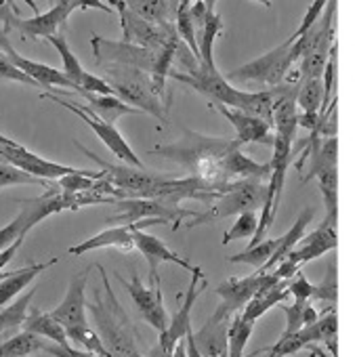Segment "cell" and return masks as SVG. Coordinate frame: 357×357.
Returning a JSON list of instances; mask_svg holds the SVG:
<instances>
[{
    "instance_id": "obj_8",
    "label": "cell",
    "mask_w": 357,
    "mask_h": 357,
    "mask_svg": "<svg viewBox=\"0 0 357 357\" xmlns=\"http://www.w3.org/2000/svg\"><path fill=\"white\" fill-rule=\"evenodd\" d=\"M290 49H292V38L278 45L275 49L267 51L265 55L231 70L225 76V80L229 84H234V82H259V84H267L271 89L280 86L282 82H286V76L294 63Z\"/></svg>"
},
{
    "instance_id": "obj_56",
    "label": "cell",
    "mask_w": 357,
    "mask_h": 357,
    "mask_svg": "<svg viewBox=\"0 0 357 357\" xmlns=\"http://www.w3.org/2000/svg\"><path fill=\"white\" fill-rule=\"evenodd\" d=\"M267 357H273V355H271V353H267Z\"/></svg>"
},
{
    "instance_id": "obj_9",
    "label": "cell",
    "mask_w": 357,
    "mask_h": 357,
    "mask_svg": "<svg viewBox=\"0 0 357 357\" xmlns=\"http://www.w3.org/2000/svg\"><path fill=\"white\" fill-rule=\"evenodd\" d=\"M204 288H206L204 271L198 265L192 271V282H190L185 294H178V303H181V307H178V311L168 319L166 330L160 332V340H158L155 349L149 353V357H170L174 344L178 340L185 338V334L192 330V311H194V305L200 298V294L204 292Z\"/></svg>"
},
{
    "instance_id": "obj_49",
    "label": "cell",
    "mask_w": 357,
    "mask_h": 357,
    "mask_svg": "<svg viewBox=\"0 0 357 357\" xmlns=\"http://www.w3.org/2000/svg\"><path fill=\"white\" fill-rule=\"evenodd\" d=\"M170 357H188V349H185V338L183 340H178L170 353Z\"/></svg>"
},
{
    "instance_id": "obj_26",
    "label": "cell",
    "mask_w": 357,
    "mask_h": 357,
    "mask_svg": "<svg viewBox=\"0 0 357 357\" xmlns=\"http://www.w3.org/2000/svg\"><path fill=\"white\" fill-rule=\"evenodd\" d=\"M86 101H89V109L103 122L107 124H114L122 118V116H128V114H143L130 105H126L124 101H120L116 95H93V93H80Z\"/></svg>"
},
{
    "instance_id": "obj_14",
    "label": "cell",
    "mask_w": 357,
    "mask_h": 357,
    "mask_svg": "<svg viewBox=\"0 0 357 357\" xmlns=\"http://www.w3.org/2000/svg\"><path fill=\"white\" fill-rule=\"evenodd\" d=\"M116 275H118V273H116ZM118 280H122V284L126 286V290H128V294H130V298H132L137 311L141 313V317H143L149 326H153L158 332H164L166 326H168L170 315L166 313V307H164L162 286H160V284H151V288H149V286H145V284L141 282V278H139L137 273H132L130 282L124 280V278H120V275H118Z\"/></svg>"
},
{
    "instance_id": "obj_39",
    "label": "cell",
    "mask_w": 357,
    "mask_h": 357,
    "mask_svg": "<svg viewBox=\"0 0 357 357\" xmlns=\"http://www.w3.org/2000/svg\"><path fill=\"white\" fill-rule=\"evenodd\" d=\"M28 225H26V219H24V215L20 213L9 225H5L3 229H0V250H5L7 246H11L13 242H17L20 238H24L26 240V236H28Z\"/></svg>"
},
{
    "instance_id": "obj_36",
    "label": "cell",
    "mask_w": 357,
    "mask_h": 357,
    "mask_svg": "<svg viewBox=\"0 0 357 357\" xmlns=\"http://www.w3.org/2000/svg\"><path fill=\"white\" fill-rule=\"evenodd\" d=\"M275 246H278V240H267V238H265V240H261L259 244L248 246L246 250H242V252H238V255L229 257V259H227V263H248V265H252V267L261 269V267L271 259V255H273Z\"/></svg>"
},
{
    "instance_id": "obj_2",
    "label": "cell",
    "mask_w": 357,
    "mask_h": 357,
    "mask_svg": "<svg viewBox=\"0 0 357 357\" xmlns=\"http://www.w3.org/2000/svg\"><path fill=\"white\" fill-rule=\"evenodd\" d=\"M236 147H242L238 139L206 137L190 128H183L181 137L176 141L166 143V145H155L149 153L176 162L178 166L190 170L192 176H198L204 183L213 185L215 190L225 192L227 183L223 178V164H225V158Z\"/></svg>"
},
{
    "instance_id": "obj_29",
    "label": "cell",
    "mask_w": 357,
    "mask_h": 357,
    "mask_svg": "<svg viewBox=\"0 0 357 357\" xmlns=\"http://www.w3.org/2000/svg\"><path fill=\"white\" fill-rule=\"evenodd\" d=\"M124 5L139 17L151 24H174V9L168 0H124Z\"/></svg>"
},
{
    "instance_id": "obj_27",
    "label": "cell",
    "mask_w": 357,
    "mask_h": 357,
    "mask_svg": "<svg viewBox=\"0 0 357 357\" xmlns=\"http://www.w3.org/2000/svg\"><path fill=\"white\" fill-rule=\"evenodd\" d=\"M22 330L26 332H32V334H38L55 344H68V334L63 330V326L51 315V313H45L40 309H30L24 324H22Z\"/></svg>"
},
{
    "instance_id": "obj_16",
    "label": "cell",
    "mask_w": 357,
    "mask_h": 357,
    "mask_svg": "<svg viewBox=\"0 0 357 357\" xmlns=\"http://www.w3.org/2000/svg\"><path fill=\"white\" fill-rule=\"evenodd\" d=\"M130 227H132V242H135V250H139L143 257H145V261H147V265H149V280H151V284H160V273H158V267L162 265V263H174V265H178L181 269H185V271H194L198 265H192L188 259H183L181 255H176L166 242H162L160 238H155V236H151V234H147V231H143V229H137L135 227V223H130Z\"/></svg>"
},
{
    "instance_id": "obj_41",
    "label": "cell",
    "mask_w": 357,
    "mask_h": 357,
    "mask_svg": "<svg viewBox=\"0 0 357 357\" xmlns=\"http://www.w3.org/2000/svg\"><path fill=\"white\" fill-rule=\"evenodd\" d=\"M288 292H290V296H294V301H309L313 294V284L298 269L292 275V280H288Z\"/></svg>"
},
{
    "instance_id": "obj_7",
    "label": "cell",
    "mask_w": 357,
    "mask_h": 357,
    "mask_svg": "<svg viewBox=\"0 0 357 357\" xmlns=\"http://www.w3.org/2000/svg\"><path fill=\"white\" fill-rule=\"evenodd\" d=\"M265 183L261 178H244V181L229 183L225 192L217 198V204L202 215H196L192 221L185 223V229H194L198 225L211 223V221H221L234 215L242 213H255L263 206L265 200Z\"/></svg>"
},
{
    "instance_id": "obj_54",
    "label": "cell",
    "mask_w": 357,
    "mask_h": 357,
    "mask_svg": "<svg viewBox=\"0 0 357 357\" xmlns=\"http://www.w3.org/2000/svg\"><path fill=\"white\" fill-rule=\"evenodd\" d=\"M13 139H9V137H5V135H0V143H11Z\"/></svg>"
},
{
    "instance_id": "obj_38",
    "label": "cell",
    "mask_w": 357,
    "mask_h": 357,
    "mask_svg": "<svg viewBox=\"0 0 357 357\" xmlns=\"http://www.w3.org/2000/svg\"><path fill=\"white\" fill-rule=\"evenodd\" d=\"M257 223H259V215L257 213H242V215H238V219L231 225V229L225 231L223 244L227 246L229 242H236V240H250L255 236V231H257Z\"/></svg>"
},
{
    "instance_id": "obj_48",
    "label": "cell",
    "mask_w": 357,
    "mask_h": 357,
    "mask_svg": "<svg viewBox=\"0 0 357 357\" xmlns=\"http://www.w3.org/2000/svg\"><path fill=\"white\" fill-rule=\"evenodd\" d=\"M319 317V311L313 307V305H305V311H303V326H309V324H313L315 319Z\"/></svg>"
},
{
    "instance_id": "obj_19",
    "label": "cell",
    "mask_w": 357,
    "mask_h": 357,
    "mask_svg": "<svg viewBox=\"0 0 357 357\" xmlns=\"http://www.w3.org/2000/svg\"><path fill=\"white\" fill-rule=\"evenodd\" d=\"M229 321H231V313L217 307L215 313L208 317V321L198 332H194V340L202 357H227Z\"/></svg>"
},
{
    "instance_id": "obj_21",
    "label": "cell",
    "mask_w": 357,
    "mask_h": 357,
    "mask_svg": "<svg viewBox=\"0 0 357 357\" xmlns=\"http://www.w3.org/2000/svg\"><path fill=\"white\" fill-rule=\"evenodd\" d=\"M265 282V273L263 271H255L252 275H246V278H227L219 288H217V294L221 296V309L227 311V313H238L244 309V305L261 290Z\"/></svg>"
},
{
    "instance_id": "obj_45",
    "label": "cell",
    "mask_w": 357,
    "mask_h": 357,
    "mask_svg": "<svg viewBox=\"0 0 357 357\" xmlns=\"http://www.w3.org/2000/svg\"><path fill=\"white\" fill-rule=\"evenodd\" d=\"M190 15H192L194 26H200V28L204 26L208 11H206V7H204L202 0H190Z\"/></svg>"
},
{
    "instance_id": "obj_20",
    "label": "cell",
    "mask_w": 357,
    "mask_h": 357,
    "mask_svg": "<svg viewBox=\"0 0 357 357\" xmlns=\"http://www.w3.org/2000/svg\"><path fill=\"white\" fill-rule=\"evenodd\" d=\"M336 244H338L336 223L324 219L313 234H309L307 238H301L296 248L286 259L301 267V265H305V263H309L313 259H319L321 255H326L330 250H336Z\"/></svg>"
},
{
    "instance_id": "obj_11",
    "label": "cell",
    "mask_w": 357,
    "mask_h": 357,
    "mask_svg": "<svg viewBox=\"0 0 357 357\" xmlns=\"http://www.w3.org/2000/svg\"><path fill=\"white\" fill-rule=\"evenodd\" d=\"M40 97H43V99H51L53 103H57V105L70 109L74 116H78L80 120H84V122L95 130V135L103 141V145H105L109 151H114V155H118L122 162H126L128 166H135V168H145V164H143L141 158L130 149V145H128L126 139L120 135V130H118L114 124H107V122L99 120L86 105L74 103V101H68V99H61V97H59L57 93H53V91H45Z\"/></svg>"
},
{
    "instance_id": "obj_10",
    "label": "cell",
    "mask_w": 357,
    "mask_h": 357,
    "mask_svg": "<svg viewBox=\"0 0 357 357\" xmlns=\"http://www.w3.org/2000/svg\"><path fill=\"white\" fill-rule=\"evenodd\" d=\"M168 76L174 78L176 82H183V84L196 89L198 93L206 95L215 103H223V105L234 107V109H242L244 103H246V95L248 93L234 89V84H229L225 80V76L217 68L198 66L190 74L188 72H178V70H170Z\"/></svg>"
},
{
    "instance_id": "obj_40",
    "label": "cell",
    "mask_w": 357,
    "mask_h": 357,
    "mask_svg": "<svg viewBox=\"0 0 357 357\" xmlns=\"http://www.w3.org/2000/svg\"><path fill=\"white\" fill-rule=\"evenodd\" d=\"M301 349H305V344L301 342L298 334L292 332V334H282L280 340L267 349V353H271L273 357H288L292 353H298Z\"/></svg>"
},
{
    "instance_id": "obj_12",
    "label": "cell",
    "mask_w": 357,
    "mask_h": 357,
    "mask_svg": "<svg viewBox=\"0 0 357 357\" xmlns=\"http://www.w3.org/2000/svg\"><path fill=\"white\" fill-rule=\"evenodd\" d=\"M116 11H118L120 24H122V40L124 43H130V45H137V47H143L149 51H160L164 47V43L168 40V36L176 32L172 22L151 24V22L135 15L124 5V0L116 7Z\"/></svg>"
},
{
    "instance_id": "obj_50",
    "label": "cell",
    "mask_w": 357,
    "mask_h": 357,
    "mask_svg": "<svg viewBox=\"0 0 357 357\" xmlns=\"http://www.w3.org/2000/svg\"><path fill=\"white\" fill-rule=\"evenodd\" d=\"M3 3H5V5H9L13 11H17V9H15V0H3ZM24 3H26V5H28V7L38 15V5H36V0H24Z\"/></svg>"
},
{
    "instance_id": "obj_32",
    "label": "cell",
    "mask_w": 357,
    "mask_h": 357,
    "mask_svg": "<svg viewBox=\"0 0 357 357\" xmlns=\"http://www.w3.org/2000/svg\"><path fill=\"white\" fill-rule=\"evenodd\" d=\"M36 290L38 288L34 286L30 292H26L24 296H20L17 301H13L9 307L0 309V336H5V334L15 332V330L22 328V324H24V319L28 315V307H30L32 296L36 294Z\"/></svg>"
},
{
    "instance_id": "obj_25",
    "label": "cell",
    "mask_w": 357,
    "mask_h": 357,
    "mask_svg": "<svg viewBox=\"0 0 357 357\" xmlns=\"http://www.w3.org/2000/svg\"><path fill=\"white\" fill-rule=\"evenodd\" d=\"M311 221H313V208H305L303 213H298L296 223H294L282 238H278V246H275L271 259H269L259 271H263V273H265V271H271L278 263H282V261L296 248V244L301 242V238H305V229L309 227Z\"/></svg>"
},
{
    "instance_id": "obj_46",
    "label": "cell",
    "mask_w": 357,
    "mask_h": 357,
    "mask_svg": "<svg viewBox=\"0 0 357 357\" xmlns=\"http://www.w3.org/2000/svg\"><path fill=\"white\" fill-rule=\"evenodd\" d=\"M296 271H298V265H294L292 261L284 259L282 263L275 265V269H273L271 273H273L278 280H286V282H288V280H292V275H294Z\"/></svg>"
},
{
    "instance_id": "obj_18",
    "label": "cell",
    "mask_w": 357,
    "mask_h": 357,
    "mask_svg": "<svg viewBox=\"0 0 357 357\" xmlns=\"http://www.w3.org/2000/svg\"><path fill=\"white\" fill-rule=\"evenodd\" d=\"M221 116H225L231 126L236 128V139L244 145V143H257V145H273V126L267 124L265 120L261 118H255L246 112H240V109H234V107H227L223 103H211Z\"/></svg>"
},
{
    "instance_id": "obj_22",
    "label": "cell",
    "mask_w": 357,
    "mask_h": 357,
    "mask_svg": "<svg viewBox=\"0 0 357 357\" xmlns=\"http://www.w3.org/2000/svg\"><path fill=\"white\" fill-rule=\"evenodd\" d=\"M97 248H118L122 252H132L135 242H132V227L130 225H114L112 229H105L93 238H89L82 244L70 246V255H86Z\"/></svg>"
},
{
    "instance_id": "obj_33",
    "label": "cell",
    "mask_w": 357,
    "mask_h": 357,
    "mask_svg": "<svg viewBox=\"0 0 357 357\" xmlns=\"http://www.w3.org/2000/svg\"><path fill=\"white\" fill-rule=\"evenodd\" d=\"M255 321L242 317V313H234L227 330V357H246V344L252 336Z\"/></svg>"
},
{
    "instance_id": "obj_30",
    "label": "cell",
    "mask_w": 357,
    "mask_h": 357,
    "mask_svg": "<svg viewBox=\"0 0 357 357\" xmlns=\"http://www.w3.org/2000/svg\"><path fill=\"white\" fill-rule=\"evenodd\" d=\"M45 344H47V338L24 330L7 338L5 342H0V357H28V355L43 351Z\"/></svg>"
},
{
    "instance_id": "obj_28",
    "label": "cell",
    "mask_w": 357,
    "mask_h": 357,
    "mask_svg": "<svg viewBox=\"0 0 357 357\" xmlns=\"http://www.w3.org/2000/svg\"><path fill=\"white\" fill-rule=\"evenodd\" d=\"M301 342L305 344V349L309 344H317V342H326L328 338L338 334V313L334 307H328L324 311V315H319L313 324L303 326L301 330H296Z\"/></svg>"
},
{
    "instance_id": "obj_4",
    "label": "cell",
    "mask_w": 357,
    "mask_h": 357,
    "mask_svg": "<svg viewBox=\"0 0 357 357\" xmlns=\"http://www.w3.org/2000/svg\"><path fill=\"white\" fill-rule=\"evenodd\" d=\"M99 68L103 70V80L112 86L114 95L120 101L168 124L170 103L164 101L166 95L158 93L147 72L130 68V66H120V63H99Z\"/></svg>"
},
{
    "instance_id": "obj_37",
    "label": "cell",
    "mask_w": 357,
    "mask_h": 357,
    "mask_svg": "<svg viewBox=\"0 0 357 357\" xmlns=\"http://www.w3.org/2000/svg\"><path fill=\"white\" fill-rule=\"evenodd\" d=\"M311 298H317V301H326L330 307L336 305L338 301V265H336V259H332L326 267V275L321 278V282L317 286H313V294Z\"/></svg>"
},
{
    "instance_id": "obj_24",
    "label": "cell",
    "mask_w": 357,
    "mask_h": 357,
    "mask_svg": "<svg viewBox=\"0 0 357 357\" xmlns=\"http://www.w3.org/2000/svg\"><path fill=\"white\" fill-rule=\"evenodd\" d=\"M290 296L288 292V282H278V284H271V286H261V290L244 305V309L240 311L244 319L248 321H257L265 311H269L271 307L284 303L286 298Z\"/></svg>"
},
{
    "instance_id": "obj_42",
    "label": "cell",
    "mask_w": 357,
    "mask_h": 357,
    "mask_svg": "<svg viewBox=\"0 0 357 357\" xmlns=\"http://www.w3.org/2000/svg\"><path fill=\"white\" fill-rule=\"evenodd\" d=\"M309 301H294V305H284V313H286V330L284 334H292L296 330L303 328V311H305V305Z\"/></svg>"
},
{
    "instance_id": "obj_55",
    "label": "cell",
    "mask_w": 357,
    "mask_h": 357,
    "mask_svg": "<svg viewBox=\"0 0 357 357\" xmlns=\"http://www.w3.org/2000/svg\"><path fill=\"white\" fill-rule=\"evenodd\" d=\"M109 3H112V5H114V7H118V5H120V3H122V0H109Z\"/></svg>"
},
{
    "instance_id": "obj_44",
    "label": "cell",
    "mask_w": 357,
    "mask_h": 357,
    "mask_svg": "<svg viewBox=\"0 0 357 357\" xmlns=\"http://www.w3.org/2000/svg\"><path fill=\"white\" fill-rule=\"evenodd\" d=\"M86 11V9H99V11H103V13H107V15H112L114 11L107 7V5H103L101 0H72V13L74 11Z\"/></svg>"
},
{
    "instance_id": "obj_34",
    "label": "cell",
    "mask_w": 357,
    "mask_h": 357,
    "mask_svg": "<svg viewBox=\"0 0 357 357\" xmlns=\"http://www.w3.org/2000/svg\"><path fill=\"white\" fill-rule=\"evenodd\" d=\"M51 183L53 181L32 176V174L24 172L22 168H17V166H13L7 160L0 158V190L13 188V185H40V188H51Z\"/></svg>"
},
{
    "instance_id": "obj_53",
    "label": "cell",
    "mask_w": 357,
    "mask_h": 357,
    "mask_svg": "<svg viewBox=\"0 0 357 357\" xmlns=\"http://www.w3.org/2000/svg\"><path fill=\"white\" fill-rule=\"evenodd\" d=\"M168 3H170V7L176 11V7H178V3H181V0H168Z\"/></svg>"
},
{
    "instance_id": "obj_6",
    "label": "cell",
    "mask_w": 357,
    "mask_h": 357,
    "mask_svg": "<svg viewBox=\"0 0 357 357\" xmlns=\"http://www.w3.org/2000/svg\"><path fill=\"white\" fill-rule=\"evenodd\" d=\"M118 215L109 217V225H130L147 219H158L162 225H170L174 231L181 229L183 219H194L198 213L188 211L181 204H174L166 198H126L114 202Z\"/></svg>"
},
{
    "instance_id": "obj_52",
    "label": "cell",
    "mask_w": 357,
    "mask_h": 357,
    "mask_svg": "<svg viewBox=\"0 0 357 357\" xmlns=\"http://www.w3.org/2000/svg\"><path fill=\"white\" fill-rule=\"evenodd\" d=\"M255 3H259V5H263V7H267V9H271V0H255Z\"/></svg>"
},
{
    "instance_id": "obj_15",
    "label": "cell",
    "mask_w": 357,
    "mask_h": 357,
    "mask_svg": "<svg viewBox=\"0 0 357 357\" xmlns=\"http://www.w3.org/2000/svg\"><path fill=\"white\" fill-rule=\"evenodd\" d=\"M0 158L7 160L9 164L22 168L24 172L38 176V178H47V181H57V178L76 172L78 168L72 166H63L57 162H49L40 155H36L34 151H30L28 147L11 141V143H0Z\"/></svg>"
},
{
    "instance_id": "obj_17",
    "label": "cell",
    "mask_w": 357,
    "mask_h": 357,
    "mask_svg": "<svg viewBox=\"0 0 357 357\" xmlns=\"http://www.w3.org/2000/svg\"><path fill=\"white\" fill-rule=\"evenodd\" d=\"M47 40L55 47V51H57L59 57H61V63H63V70H61V72L66 74L68 80H72V82L80 89V93L114 95L112 86H109L103 78H97V76L89 74V72L80 66V61H78V57L74 55V51L70 49L68 38H66L63 32H57L55 36H51V38H47Z\"/></svg>"
},
{
    "instance_id": "obj_35",
    "label": "cell",
    "mask_w": 357,
    "mask_h": 357,
    "mask_svg": "<svg viewBox=\"0 0 357 357\" xmlns=\"http://www.w3.org/2000/svg\"><path fill=\"white\" fill-rule=\"evenodd\" d=\"M296 105L303 112H319L324 109V86L321 78L317 80H301L296 93Z\"/></svg>"
},
{
    "instance_id": "obj_31",
    "label": "cell",
    "mask_w": 357,
    "mask_h": 357,
    "mask_svg": "<svg viewBox=\"0 0 357 357\" xmlns=\"http://www.w3.org/2000/svg\"><path fill=\"white\" fill-rule=\"evenodd\" d=\"M223 34V20L219 13H208L202 26V40L198 43L200 66L215 68V40Z\"/></svg>"
},
{
    "instance_id": "obj_13",
    "label": "cell",
    "mask_w": 357,
    "mask_h": 357,
    "mask_svg": "<svg viewBox=\"0 0 357 357\" xmlns=\"http://www.w3.org/2000/svg\"><path fill=\"white\" fill-rule=\"evenodd\" d=\"M91 47H93V55H95V63H120V66H130L137 70H143L147 74H151L155 59H158V51H149L130 43H114L107 40L103 36H91Z\"/></svg>"
},
{
    "instance_id": "obj_3",
    "label": "cell",
    "mask_w": 357,
    "mask_h": 357,
    "mask_svg": "<svg viewBox=\"0 0 357 357\" xmlns=\"http://www.w3.org/2000/svg\"><path fill=\"white\" fill-rule=\"evenodd\" d=\"M97 269L101 273L105 294L95 290V298L91 303L86 301V311L93 313L95 326L99 330L97 336L101 338L103 347L107 349L112 357H145L137 349V342L132 336V324L126 311L122 309V305L118 303L105 269L101 265H97Z\"/></svg>"
},
{
    "instance_id": "obj_1",
    "label": "cell",
    "mask_w": 357,
    "mask_h": 357,
    "mask_svg": "<svg viewBox=\"0 0 357 357\" xmlns=\"http://www.w3.org/2000/svg\"><path fill=\"white\" fill-rule=\"evenodd\" d=\"M78 149L89 155L93 162H97L103 170L112 185L126 192L128 198H166L174 204H181V200H200V202H213L223 192L215 190L213 185L204 183L198 176H172V174H158L145 168L124 166V164H112L97 155L95 151L86 149L76 141Z\"/></svg>"
},
{
    "instance_id": "obj_23",
    "label": "cell",
    "mask_w": 357,
    "mask_h": 357,
    "mask_svg": "<svg viewBox=\"0 0 357 357\" xmlns=\"http://www.w3.org/2000/svg\"><path fill=\"white\" fill-rule=\"evenodd\" d=\"M55 263H57V259H51L47 263H32V265L11 271L5 280H0V309L7 307L24 288H28L45 269L53 267Z\"/></svg>"
},
{
    "instance_id": "obj_47",
    "label": "cell",
    "mask_w": 357,
    "mask_h": 357,
    "mask_svg": "<svg viewBox=\"0 0 357 357\" xmlns=\"http://www.w3.org/2000/svg\"><path fill=\"white\" fill-rule=\"evenodd\" d=\"M185 349H188V357H202L198 347H196V340H194V330H190L185 334Z\"/></svg>"
},
{
    "instance_id": "obj_51",
    "label": "cell",
    "mask_w": 357,
    "mask_h": 357,
    "mask_svg": "<svg viewBox=\"0 0 357 357\" xmlns=\"http://www.w3.org/2000/svg\"><path fill=\"white\" fill-rule=\"evenodd\" d=\"M202 3H204V7H206V11H208V13H215L217 0H202Z\"/></svg>"
},
{
    "instance_id": "obj_43",
    "label": "cell",
    "mask_w": 357,
    "mask_h": 357,
    "mask_svg": "<svg viewBox=\"0 0 357 357\" xmlns=\"http://www.w3.org/2000/svg\"><path fill=\"white\" fill-rule=\"evenodd\" d=\"M43 351L49 353V355H53V357H99V355L86 351V349H76L70 342L68 344H55L51 340H47V344L43 347Z\"/></svg>"
},
{
    "instance_id": "obj_5",
    "label": "cell",
    "mask_w": 357,
    "mask_h": 357,
    "mask_svg": "<svg viewBox=\"0 0 357 357\" xmlns=\"http://www.w3.org/2000/svg\"><path fill=\"white\" fill-rule=\"evenodd\" d=\"M89 273H91V267H86L84 271H80L78 275L72 278L63 301L51 311V315L63 326L70 342L80 344V347H84L86 351H91V353H95L99 357H112L107 353V349L103 347L101 338L97 336V332L91 330V326H89V317H86V282H89Z\"/></svg>"
}]
</instances>
